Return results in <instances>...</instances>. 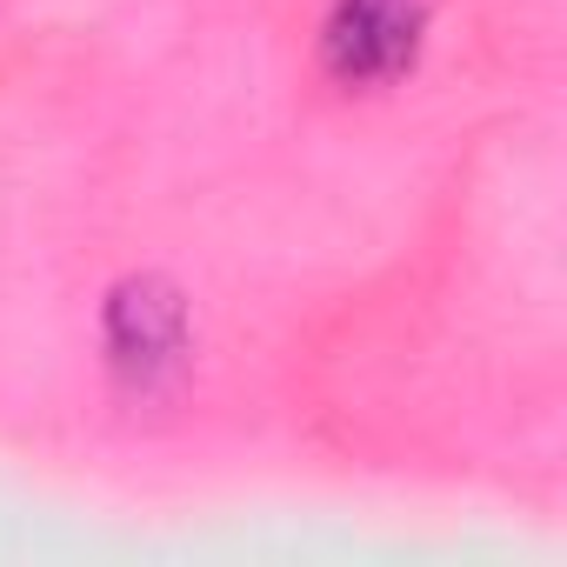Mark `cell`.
<instances>
[{
	"label": "cell",
	"mask_w": 567,
	"mask_h": 567,
	"mask_svg": "<svg viewBox=\"0 0 567 567\" xmlns=\"http://www.w3.org/2000/svg\"><path fill=\"white\" fill-rule=\"evenodd\" d=\"M94 348H101V374L127 408H161L187 388L194 374V308L187 288L161 267H134L101 295L94 315Z\"/></svg>",
	"instance_id": "1"
},
{
	"label": "cell",
	"mask_w": 567,
	"mask_h": 567,
	"mask_svg": "<svg viewBox=\"0 0 567 567\" xmlns=\"http://www.w3.org/2000/svg\"><path fill=\"white\" fill-rule=\"evenodd\" d=\"M434 14H441V0H328L321 28H315L321 81L348 101L394 94L421 68L434 41Z\"/></svg>",
	"instance_id": "2"
}]
</instances>
